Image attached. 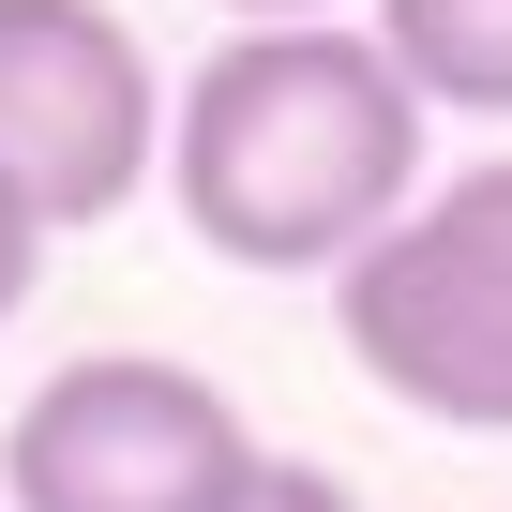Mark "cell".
Segmentation results:
<instances>
[{"label":"cell","instance_id":"cell-1","mask_svg":"<svg viewBox=\"0 0 512 512\" xmlns=\"http://www.w3.org/2000/svg\"><path fill=\"white\" fill-rule=\"evenodd\" d=\"M422 121L362 16L226 31L166 106V196L226 272H347L422 211Z\"/></svg>","mask_w":512,"mask_h":512},{"label":"cell","instance_id":"cell-2","mask_svg":"<svg viewBox=\"0 0 512 512\" xmlns=\"http://www.w3.org/2000/svg\"><path fill=\"white\" fill-rule=\"evenodd\" d=\"M347 362L452 437H512V151L422 181V211L332 272Z\"/></svg>","mask_w":512,"mask_h":512},{"label":"cell","instance_id":"cell-7","mask_svg":"<svg viewBox=\"0 0 512 512\" xmlns=\"http://www.w3.org/2000/svg\"><path fill=\"white\" fill-rule=\"evenodd\" d=\"M241 512H362V497H347L332 467H302V452H272V467H256V497H241Z\"/></svg>","mask_w":512,"mask_h":512},{"label":"cell","instance_id":"cell-6","mask_svg":"<svg viewBox=\"0 0 512 512\" xmlns=\"http://www.w3.org/2000/svg\"><path fill=\"white\" fill-rule=\"evenodd\" d=\"M31 272H46V211L0 181V332H16V302H31Z\"/></svg>","mask_w":512,"mask_h":512},{"label":"cell","instance_id":"cell-3","mask_svg":"<svg viewBox=\"0 0 512 512\" xmlns=\"http://www.w3.org/2000/svg\"><path fill=\"white\" fill-rule=\"evenodd\" d=\"M256 467V422L151 347H91L0 422V512H241Z\"/></svg>","mask_w":512,"mask_h":512},{"label":"cell","instance_id":"cell-5","mask_svg":"<svg viewBox=\"0 0 512 512\" xmlns=\"http://www.w3.org/2000/svg\"><path fill=\"white\" fill-rule=\"evenodd\" d=\"M392 46V76L452 121H512V0H377L362 16Z\"/></svg>","mask_w":512,"mask_h":512},{"label":"cell","instance_id":"cell-4","mask_svg":"<svg viewBox=\"0 0 512 512\" xmlns=\"http://www.w3.org/2000/svg\"><path fill=\"white\" fill-rule=\"evenodd\" d=\"M166 166V76L121 0H0V181L46 226L136 211Z\"/></svg>","mask_w":512,"mask_h":512},{"label":"cell","instance_id":"cell-8","mask_svg":"<svg viewBox=\"0 0 512 512\" xmlns=\"http://www.w3.org/2000/svg\"><path fill=\"white\" fill-rule=\"evenodd\" d=\"M211 16H241V31H317V16H347V0H211Z\"/></svg>","mask_w":512,"mask_h":512}]
</instances>
